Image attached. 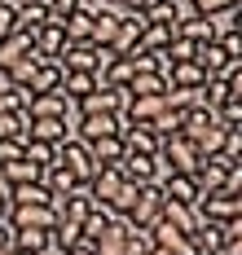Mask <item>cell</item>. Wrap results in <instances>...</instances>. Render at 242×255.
Segmentation results:
<instances>
[{
    "label": "cell",
    "mask_w": 242,
    "mask_h": 255,
    "mask_svg": "<svg viewBox=\"0 0 242 255\" xmlns=\"http://www.w3.org/2000/svg\"><path fill=\"white\" fill-rule=\"evenodd\" d=\"M194 216H198V220H216V225L242 220V198H238V194H225V189L198 194V198H194Z\"/></svg>",
    "instance_id": "6da1fadb"
},
{
    "label": "cell",
    "mask_w": 242,
    "mask_h": 255,
    "mask_svg": "<svg viewBox=\"0 0 242 255\" xmlns=\"http://www.w3.org/2000/svg\"><path fill=\"white\" fill-rule=\"evenodd\" d=\"M194 163H198V150H194L189 136H181V132L159 136V167L163 172H194Z\"/></svg>",
    "instance_id": "7a4b0ae2"
},
{
    "label": "cell",
    "mask_w": 242,
    "mask_h": 255,
    "mask_svg": "<svg viewBox=\"0 0 242 255\" xmlns=\"http://www.w3.org/2000/svg\"><path fill=\"white\" fill-rule=\"evenodd\" d=\"M106 62H110V49H97V44H66V49H62V57H57L62 75H71V71L97 75Z\"/></svg>",
    "instance_id": "3957f363"
},
{
    "label": "cell",
    "mask_w": 242,
    "mask_h": 255,
    "mask_svg": "<svg viewBox=\"0 0 242 255\" xmlns=\"http://www.w3.org/2000/svg\"><path fill=\"white\" fill-rule=\"evenodd\" d=\"M163 203H167V198H163L159 185H141L132 211H128V225H132V229H154L163 220Z\"/></svg>",
    "instance_id": "277c9868"
},
{
    "label": "cell",
    "mask_w": 242,
    "mask_h": 255,
    "mask_svg": "<svg viewBox=\"0 0 242 255\" xmlns=\"http://www.w3.org/2000/svg\"><path fill=\"white\" fill-rule=\"evenodd\" d=\"M57 163H62L71 176L80 180V185H88V180H93V158H88V145H84V141H75V136H66V141L57 145Z\"/></svg>",
    "instance_id": "5b68a950"
},
{
    "label": "cell",
    "mask_w": 242,
    "mask_h": 255,
    "mask_svg": "<svg viewBox=\"0 0 242 255\" xmlns=\"http://www.w3.org/2000/svg\"><path fill=\"white\" fill-rule=\"evenodd\" d=\"M119 172H123V180H132V185H159V176H163L159 154H123Z\"/></svg>",
    "instance_id": "8992f818"
},
{
    "label": "cell",
    "mask_w": 242,
    "mask_h": 255,
    "mask_svg": "<svg viewBox=\"0 0 242 255\" xmlns=\"http://www.w3.org/2000/svg\"><path fill=\"white\" fill-rule=\"evenodd\" d=\"M31 49H35V57H40V62H57V57H62V49H66L62 22H53V18H49L44 26H35V31H31Z\"/></svg>",
    "instance_id": "52a82bcc"
},
{
    "label": "cell",
    "mask_w": 242,
    "mask_h": 255,
    "mask_svg": "<svg viewBox=\"0 0 242 255\" xmlns=\"http://www.w3.org/2000/svg\"><path fill=\"white\" fill-rule=\"evenodd\" d=\"M71 136V119H27V136L22 141H40V145H62Z\"/></svg>",
    "instance_id": "ba28073f"
},
{
    "label": "cell",
    "mask_w": 242,
    "mask_h": 255,
    "mask_svg": "<svg viewBox=\"0 0 242 255\" xmlns=\"http://www.w3.org/2000/svg\"><path fill=\"white\" fill-rule=\"evenodd\" d=\"M159 189H163L167 203H189V207H194V198H198V185H194L189 172H163V176H159Z\"/></svg>",
    "instance_id": "9c48e42d"
},
{
    "label": "cell",
    "mask_w": 242,
    "mask_h": 255,
    "mask_svg": "<svg viewBox=\"0 0 242 255\" xmlns=\"http://www.w3.org/2000/svg\"><path fill=\"white\" fill-rule=\"evenodd\" d=\"M27 119H71V102L62 93H35L27 102Z\"/></svg>",
    "instance_id": "30bf717a"
},
{
    "label": "cell",
    "mask_w": 242,
    "mask_h": 255,
    "mask_svg": "<svg viewBox=\"0 0 242 255\" xmlns=\"http://www.w3.org/2000/svg\"><path fill=\"white\" fill-rule=\"evenodd\" d=\"M141 31H145V13H136V9H128V13L119 18V35H115V44H110V53H115V57L132 53V49H136V40H141Z\"/></svg>",
    "instance_id": "8fae6325"
},
{
    "label": "cell",
    "mask_w": 242,
    "mask_h": 255,
    "mask_svg": "<svg viewBox=\"0 0 242 255\" xmlns=\"http://www.w3.org/2000/svg\"><path fill=\"white\" fill-rule=\"evenodd\" d=\"M123 136L115 132V136H97V141H88V158H93V172L97 167H115V163H123Z\"/></svg>",
    "instance_id": "7c38bea8"
},
{
    "label": "cell",
    "mask_w": 242,
    "mask_h": 255,
    "mask_svg": "<svg viewBox=\"0 0 242 255\" xmlns=\"http://www.w3.org/2000/svg\"><path fill=\"white\" fill-rule=\"evenodd\" d=\"M128 229H132V225L115 216L106 229L93 238V251H97V255H123V247H128Z\"/></svg>",
    "instance_id": "4fadbf2b"
},
{
    "label": "cell",
    "mask_w": 242,
    "mask_h": 255,
    "mask_svg": "<svg viewBox=\"0 0 242 255\" xmlns=\"http://www.w3.org/2000/svg\"><path fill=\"white\" fill-rule=\"evenodd\" d=\"M123 150L128 154H159V132L150 124H123Z\"/></svg>",
    "instance_id": "5bb4252c"
},
{
    "label": "cell",
    "mask_w": 242,
    "mask_h": 255,
    "mask_svg": "<svg viewBox=\"0 0 242 255\" xmlns=\"http://www.w3.org/2000/svg\"><path fill=\"white\" fill-rule=\"evenodd\" d=\"M27 57H35V49H31V31H13V35L0 40V66H4V71L18 66V62H27Z\"/></svg>",
    "instance_id": "9a60e30c"
},
{
    "label": "cell",
    "mask_w": 242,
    "mask_h": 255,
    "mask_svg": "<svg viewBox=\"0 0 242 255\" xmlns=\"http://www.w3.org/2000/svg\"><path fill=\"white\" fill-rule=\"evenodd\" d=\"M0 176H4L9 189H18V185H35V180H44V167L31 163V158H13V163H0Z\"/></svg>",
    "instance_id": "2e32d148"
},
{
    "label": "cell",
    "mask_w": 242,
    "mask_h": 255,
    "mask_svg": "<svg viewBox=\"0 0 242 255\" xmlns=\"http://www.w3.org/2000/svg\"><path fill=\"white\" fill-rule=\"evenodd\" d=\"M123 93H128V97H163V93H167V75H163V71H136Z\"/></svg>",
    "instance_id": "e0dca14e"
},
{
    "label": "cell",
    "mask_w": 242,
    "mask_h": 255,
    "mask_svg": "<svg viewBox=\"0 0 242 255\" xmlns=\"http://www.w3.org/2000/svg\"><path fill=\"white\" fill-rule=\"evenodd\" d=\"M172 35H176V26H167V22H145V31H141V40H136V49L132 53H163L167 44H172Z\"/></svg>",
    "instance_id": "ac0fdd59"
},
{
    "label": "cell",
    "mask_w": 242,
    "mask_h": 255,
    "mask_svg": "<svg viewBox=\"0 0 242 255\" xmlns=\"http://www.w3.org/2000/svg\"><path fill=\"white\" fill-rule=\"evenodd\" d=\"M18 4V31H35L53 18V4L49 0H13Z\"/></svg>",
    "instance_id": "d6986e66"
},
{
    "label": "cell",
    "mask_w": 242,
    "mask_h": 255,
    "mask_svg": "<svg viewBox=\"0 0 242 255\" xmlns=\"http://www.w3.org/2000/svg\"><path fill=\"white\" fill-rule=\"evenodd\" d=\"M57 88H62V66L57 62H35V71L27 79V93L35 97V93H57Z\"/></svg>",
    "instance_id": "ffe728a7"
},
{
    "label": "cell",
    "mask_w": 242,
    "mask_h": 255,
    "mask_svg": "<svg viewBox=\"0 0 242 255\" xmlns=\"http://www.w3.org/2000/svg\"><path fill=\"white\" fill-rule=\"evenodd\" d=\"M62 35H66V44H93V13L75 9L71 18H62Z\"/></svg>",
    "instance_id": "44dd1931"
},
{
    "label": "cell",
    "mask_w": 242,
    "mask_h": 255,
    "mask_svg": "<svg viewBox=\"0 0 242 255\" xmlns=\"http://www.w3.org/2000/svg\"><path fill=\"white\" fill-rule=\"evenodd\" d=\"M207 75H203V66L198 62H176V66H167V88H203Z\"/></svg>",
    "instance_id": "7402d4cb"
},
{
    "label": "cell",
    "mask_w": 242,
    "mask_h": 255,
    "mask_svg": "<svg viewBox=\"0 0 242 255\" xmlns=\"http://www.w3.org/2000/svg\"><path fill=\"white\" fill-rule=\"evenodd\" d=\"M97 88H102V84H97V75H84V71H71V75H62V88H57V93H62V97H66L71 106H75L80 97L97 93Z\"/></svg>",
    "instance_id": "603a6c76"
},
{
    "label": "cell",
    "mask_w": 242,
    "mask_h": 255,
    "mask_svg": "<svg viewBox=\"0 0 242 255\" xmlns=\"http://www.w3.org/2000/svg\"><path fill=\"white\" fill-rule=\"evenodd\" d=\"M194 62H198V66H203V75L207 79H220L225 75V71H229V57H225V53H220V44H198V53H194Z\"/></svg>",
    "instance_id": "cb8c5ba5"
},
{
    "label": "cell",
    "mask_w": 242,
    "mask_h": 255,
    "mask_svg": "<svg viewBox=\"0 0 242 255\" xmlns=\"http://www.w3.org/2000/svg\"><path fill=\"white\" fill-rule=\"evenodd\" d=\"M163 225L189 238L194 225H198V216H194V207H189V203H163Z\"/></svg>",
    "instance_id": "d4e9b609"
},
{
    "label": "cell",
    "mask_w": 242,
    "mask_h": 255,
    "mask_svg": "<svg viewBox=\"0 0 242 255\" xmlns=\"http://www.w3.org/2000/svg\"><path fill=\"white\" fill-rule=\"evenodd\" d=\"M176 35L189 40V44H212V40H216L212 18H207V13H198V18H189V22H176Z\"/></svg>",
    "instance_id": "484cf974"
},
{
    "label": "cell",
    "mask_w": 242,
    "mask_h": 255,
    "mask_svg": "<svg viewBox=\"0 0 242 255\" xmlns=\"http://www.w3.org/2000/svg\"><path fill=\"white\" fill-rule=\"evenodd\" d=\"M9 203H35V207H53V194L44 189V180H35V185H18V189H9Z\"/></svg>",
    "instance_id": "4316f807"
},
{
    "label": "cell",
    "mask_w": 242,
    "mask_h": 255,
    "mask_svg": "<svg viewBox=\"0 0 242 255\" xmlns=\"http://www.w3.org/2000/svg\"><path fill=\"white\" fill-rule=\"evenodd\" d=\"M136 194H141V185H132V180H123V185H119V194L110 198V216H119V220H128V211H132Z\"/></svg>",
    "instance_id": "83f0119b"
},
{
    "label": "cell",
    "mask_w": 242,
    "mask_h": 255,
    "mask_svg": "<svg viewBox=\"0 0 242 255\" xmlns=\"http://www.w3.org/2000/svg\"><path fill=\"white\" fill-rule=\"evenodd\" d=\"M22 136H27V110L0 115V141H22Z\"/></svg>",
    "instance_id": "f1b7e54d"
},
{
    "label": "cell",
    "mask_w": 242,
    "mask_h": 255,
    "mask_svg": "<svg viewBox=\"0 0 242 255\" xmlns=\"http://www.w3.org/2000/svg\"><path fill=\"white\" fill-rule=\"evenodd\" d=\"M22 158L40 163V167H53L57 163V145H40V141H22Z\"/></svg>",
    "instance_id": "f546056e"
},
{
    "label": "cell",
    "mask_w": 242,
    "mask_h": 255,
    "mask_svg": "<svg viewBox=\"0 0 242 255\" xmlns=\"http://www.w3.org/2000/svg\"><path fill=\"white\" fill-rule=\"evenodd\" d=\"M216 44H220V53H225L229 62H242V31H229V35H216Z\"/></svg>",
    "instance_id": "4dcf8cb0"
},
{
    "label": "cell",
    "mask_w": 242,
    "mask_h": 255,
    "mask_svg": "<svg viewBox=\"0 0 242 255\" xmlns=\"http://www.w3.org/2000/svg\"><path fill=\"white\" fill-rule=\"evenodd\" d=\"M18 31V4L13 0H0V40Z\"/></svg>",
    "instance_id": "1f68e13d"
},
{
    "label": "cell",
    "mask_w": 242,
    "mask_h": 255,
    "mask_svg": "<svg viewBox=\"0 0 242 255\" xmlns=\"http://www.w3.org/2000/svg\"><path fill=\"white\" fill-rule=\"evenodd\" d=\"M216 124L220 128H238L242 124V102H225L220 110H216Z\"/></svg>",
    "instance_id": "d6a6232c"
},
{
    "label": "cell",
    "mask_w": 242,
    "mask_h": 255,
    "mask_svg": "<svg viewBox=\"0 0 242 255\" xmlns=\"http://www.w3.org/2000/svg\"><path fill=\"white\" fill-rule=\"evenodd\" d=\"M22 158V141H0V163H13Z\"/></svg>",
    "instance_id": "836d02e7"
},
{
    "label": "cell",
    "mask_w": 242,
    "mask_h": 255,
    "mask_svg": "<svg viewBox=\"0 0 242 255\" xmlns=\"http://www.w3.org/2000/svg\"><path fill=\"white\" fill-rule=\"evenodd\" d=\"M62 255H97V251H93V242H88V238H80V242L62 247Z\"/></svg>",
    "instance_id": "e575fe53"
},
{
    "label": "cell",
    "mask_w": 242,
    "mask_h": 255,
    "mask_svg": "<svg viewBox=\"0 0 242 255\" xmlns=\"http://www.w3.org/2000/svg\"><path fill=\"white\" fill-rule=\"evenodd\" d=\"M150 4H154V0H123V9H136V13H141V9H150Z\"/></svg>",
    "instance_id": "d590c367"
},
{
    "label": "cell",
    "mask_w": 242,
    "mask_h": 255,
    "mask_svg": "<svg viewBox=\"0 0 242 255\" xmlns=\"http://www.w3.org/2000/svg\"><path fill=\"white\" fill-rule=\"evenodd\" d=\"M9 238H13V229H9V225H4V220H0V251H4V247H9Z\"/></svg>",
    "instance_id": "8d00e7d4"
}]
</instances>
